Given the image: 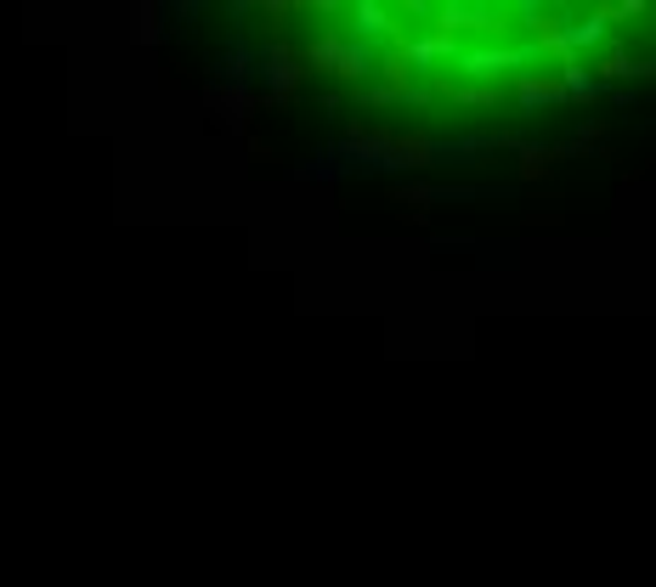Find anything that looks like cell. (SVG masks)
I'll use <instances>...</instances> for the list:
<instances>
[{"label":"cell","mask_w":656,"mask_h":587,"mask_svg":"<svg viewBox=\"0 0 656 587\" xmlns=\"http://www.w3.org/2000/svg\"><path fill=\"white\" fill-rule=\"evenodd\" d=\"M300 79H306L300 52H295L289 40H277L272 52H266V85H272V103H289V96L300 90Z\"/></svg>","instance_id":"2"},{"label":"cell","mask_w":656,"mask_h":587,"mask_svg":"<svg viewBox=\"0 0 656 587\" xmlns=\"http://www.w3.org/2000/svg\"><path fill=\"white\" fill-rule=\"evenodd\" d=\"M210 108H215V119H221L226 130H250V119H255V96L232 85V90H215V96H210Z\"/></svg>","instance_id":"5"},{"label":"cell","mask_w":656,"mask_h":587,"mask_svg":"<svg viewBox=\"0 0 656 587\" xmlns=\"http://www.w3.org/2000/svg\"><path fill=\"white\" fill-rule=\"evenodd\" d=\"M554 147H527L521 153V181H549V170H554Z\"/></svg>","instance_id":"7"},{"label":"cell","mask_w":656,"mask_h":587,"mask_svg":"<svg viewBox=\"0 0 656 587\" xmlns=\"http://www.w3.org/2000/svg\"><path fill=\"white\" fill-rule=\"evenodd\" d=\"M136 40H142V45H154L159 40V12L154 7H142V12H136V29H130Z\"/></svg>","instance_id":"8"},{"label":"cell","mask_w":656,"mask_h":587,"mask_svg":"<svg viewBox=\"0 0 656 587\" xmlns=\"http://www.w3.org/2000/svg\"><path fill=\"white\" fill-rule=\"evenodd\" d=\"M583 74H589V79L600 85V79H634V74H650V68H645V63H639V57L628 52L623 40H612V45H605V52H600V57H594V63H589Z\"/></svg>","instance_id":"3"},{"label":"cell","mask_w":656,"mask_h":587,"mask_svg":"<svg viewBox=\"0 0 656 587\" xmlns=\"http://www.w3.org/2000/svg\"><path fill=\"white\" fill-rule=\"evenodd\" d=\"M509 90L521 96L527 108H543V103H567V90H560L554 68H549V74H538V68H521V74H509Z\"/></svg>","instance_id":"4"},{"label":"cell","mask_w":656,"mask_h":587,"mask_svg":"<svg viewBox=\"0 0 656 587\" xmlns=\"http://www.w3.org/2000/svg\"><path fill=\"white\" fill-rule=\"evenodd\" d=\"M300 63H306V74H328V79H351V85L368 79V52L357 45L351 29H317L306 40Z\"/></svg>","instance_id":"1"},{"label":"cell","mask_w":656,"mask_h":587,"mask_svg":"<svg viewBox=\"0 0 656 587\" xmlns=\"http://www.w3.org/2000/svg\"><path fill=\"white\" fill-rule=\"evenodd\" d=\"M589 18H594L600 29H605V23H617V29H623V23L645 18V0H600V7H594Z\"/></svg>","instance_id":"6"}]
</instances>
